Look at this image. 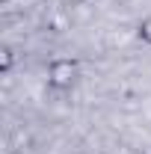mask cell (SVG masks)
<instances>
[{"label":"cell","instance_id":"obj_3","mask_svg":"<svg viewBox=\"0 0 151 154\" xmlns=\"http://www.w3.org/2000/svg\"><path fill=\"white\" fill-rule=\"evenodd\" d=\"M9 65H12V51H3V71H9Z\"/></svg>","mask_w":151,"mask_h":154},{"label":"cell","instance_id":"obj_1","mask_svg":"<svg viewBox=\"0 0 151 154\" xmlns=\"http://www.w3.org/2000/svg\"><path fill=\"white\" fill-rule=\"evenodd\" d=\"M74 77H77V62L74 59H68V57L51 59V65H48V83L54 89H71Z\"/></svg>","mask_w":151,"mask_h":154},{"label":"cell","instance_id":"obj_4","mask_svg":"<svg viewBox=\"0 0 151 154\" xmlns=\"http://www.w3.org/2000/svg\"><path fill=\"white\" fill-rule=\"evenodd\" d=\"M65 3H68V0H65ZM71 3H80V0H71Z\"/></svg>","mask_w":151,"mask_h":154},{"label":"cell","instance_id":"obj_2","mask_svg":"<svg viewBox=\"0 0 151 154\" xmlns=\"http://www.w3.org/2000/svg\"><path fill=\"white\" fill-rule=\"evenodd\" d=\"M139 38L151 45V15H148V18H142V24H139Z\"/></svg>","mask_w":151,"mask_h":154}]
</instances>
